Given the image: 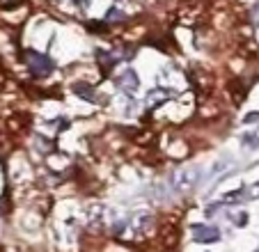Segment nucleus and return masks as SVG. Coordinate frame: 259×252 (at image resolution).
<instances>
[{
    "mask_svg": "<svg viewBox=\"0 0 259 252\" xmlns=\"http://www.w3.org/2000/svg\"><path fill=\"white\" fill-rule=\"evenodd\" d=\"M186 78H188V85L197 92V97H209L211 90H213V76H211L206 69L202 67H191V71H186Z\"/></svg>",
    "mask_w": 259,
    "mask_h": 252,
    "instance_id": "f257e3e1",
    "label": "nucleus"
},
{
    "mask_svg": "<svg viewBox=\"0 0 259 252\" xmlns=\"http://www.w3.org/2000/svg\"><path fill=\"white\" fill-rule=\"evenodd\" d=\"M202 179V170L197 167V165H188V167H181V170L175 172V177H172V184H175L177 190H191L195 188L197 184H200Z\"/></svg>",
    "mask_w": 259,
    "mask_h": 252,
    "instance_id": "f03ea898",
    "label": "nucleus"
},
{
    "mask_svg": "<svg viewBox=\"0 0 259 252\" xmlns=\"http://www.w3.org/2000/svg\"><path fill=\"white\" fill-rule=\"evenodd\" d=\"M23 60H25V64H28L30 71H32L34 76H39V78H46L51 71H53V62H51L49 55L37 53V51H32V49L25 51Z\"/></svg>",
    "mask_w": 259,
    "mask_h": 252,
    "instance_id": "7ed1b4c3",
    "label": "nucleus"
},
{
    "mask_svg": "<svg viewBox=\"0 0 259 252\" xmlns=\"http://www.w3.org/2000/svg\"><path fill=\"white\" fill-rule=\"evenodd\" d=\"M131 232L138 234V236H145V234H149V229H152L154 225V216L147 214V211H138L136 216L131 218Z\"/></svg>",
    "mask_w": 259,
    "mask_h": 252,
    "instance_id": "20e7f679",
    "label": "nucleus"
},
{
    "mask_svg": "<svg viewBox=\"0 0 259 252\" xmlns=\"http://www.w3.org/2000/svg\"><path fill=\"white\" fill-rule=\"evenodd\" d=\"M227 94H230L234 106H241V103L248 99V85H245L241 78H234V80L227 82Z\"/></svg>",
    "mask_w": 259,
    "mask_h": 252,
    "instance_id": "39448f33",
    "label": "nucleus"
},
{
    "mask_svg": "<svg viewBox=\"0 0 259 252\" xmlns=\"http://www.w3.org/2000/svg\"><path fill=\"white\" fill-rule=\"evenodd\" d=\"M218 236H220V232L215 227H211V225H195L193 227V238L197 243H215Z\"/></svg>",
    "mask_w": 259,
    "mask_h": 252,
    "instance_id": "423d86ee",
    "label": "nucleus"
},
{
    "mask_svg": "<svg viewBox=\"0 0 259 252\" xmlns=\"http://www.w3.org/2000/svg\"><path fill=\"white\" fill-rule=\"evenodd\" d=\"M115 82H117L124 92H133V90H138V85H140V78H138V73L133 71V69H126V71L119 73Z\"/></svg>",
    "mask_w": 259,
    "mask_h": 252,
    "instance_id": "0eeeda50",
    "label": "nucleus"
},
{
    "mask_svg": "<svg viewBox=\"0 0 259 252\" xmlns=\"http://www.w3.org/2000/svg\"><path fill=\"white\" fill-rule=\"evenodd\" d=\"M200 5H186L179 10V23L181 25H195L197 21H200Z\"/></svg>",
    "mask_w": 259,
    "mask_h": 252,
    "instance_id": "6e6552de",
    "label": "nucleus"
},
{
    "mask_svg": "<svg viewBox=\"0 0 259 252\" xmlns=\"http://www.w3.org/2000/svg\"><path fill=\"white\" fill-rule=\"evenodd\" d=\"M172 99V92L165 88H156V90H149V94H147V106L149 108H156L161 106V103L170 101Z\"/></svg>",
    "mask_w": 259,
    "mask_h": 252,
    "instance_id": "1a4fd4ad",
    "label": "nucleus"
},
{
    "mask_svg": "<svg viewBox=\"0 0 259 252\" xmlns=\"http://www.w3.org/2000/svg\"><path fill=\"white\" fill-rule=\"evenodd\" d=\"M71 90H73L76 97L85 99V101H94V88L90 85V82H73Z\"/></svg>",
    "mask_w": 259,
    "mask_h": 252,
    "instance_id": "9d476101",
    "label": "nucleus"
},
{
    "mask_svg": "<svg viewBox=\"0 0 259 252\" xmlns=\"http://www.w3.org/2000/svg\"><path fill=\"white\" fill-rule=\"evenodd\" d=\"M94 58H97V62H99V67H101V71L108 76V73H110V69H113V62H115L113 55H108L106 51L99 49L97 53H94Z\"/></svg>",
    "mask_w": 259,
    "mask_h": 252,
    "instance_id": "9b49d317",
    "label": "nucleus"
},
{
    "mask_svg": "<svg viewBox=\"0 0 259 252\" xmlns=\"http://www.w3.org/2000/svg\"><path fill=\"white\" fill-rule=\"evenodd\" d=\"M133 140H136L138 145L147 147L149 142H154V133L149 131V129H140V131H133Z\"/></svg>",
    "mask_w": 259,
    "mask_h": 252,
    "instance_id": "f8f14e48",
    "label": "nucleus"
},
{
    "mask_svg": "<svg viewBox=\"0 0 259 252\" xmlns=\"http://www.w3.org/2000/svg\"><path fill=\"white\" fill-rule=\"evenodd\" d=\"M239 197H243V188L234 190V193H227L225 197H223V202H225V204H232V202H239Z\"/></svg>",
    "mask_w": 259,
    "mask_h": 252,
    "instance_id": "ddd939ff",
    "label": "nucleus"
},
{
    "mask_svg": "<svg viewBox=\"0 0 259 252\" xmlns=\"http://www.w3.org/2000/svg\"><path fill=\"white\" fill-rule=\"evenodd\" d=\"M23 5V0H0V7L3 10H16V7Z\"/></svg>",
    "mask_w": 259,
    "mask_h": 252,
    "instance_id": "4468645a",
    "label": "nucleus"
},
{
    "mask_svg": "<svg viewBox=\"0 0 259 252\" xmlns=\"http://www.w3.org/2000/svg\"><path fill=\"white\" fill-rule=\"evenodd\" d=\"M124 19H126V16H124L119 10H110V12H108V21H124Z\"/></svg>",
    "mask_w": 259,
    "mask_h": 252,
    "instance_id": "2eb2a0df",
    "label": "nucleus"
},
{
    "mask_svg": "<svg viewBox=\"0 0 259 252\" xmlns=\"http://www.w3.org/2000/svg\"><path fill=\"white\" fill-rule=\"evenodd\" d=\"M239 227H245V223H248V214H239L236 216V220H234Z\"/></svg>",
    "mask_w": 259,
    "mask_h": 252,
    "instance_id": "dca6fc26",
    "label": "nucleus"
},
{
    "mask_svg": "<svg viewBox=\"0 0 259 252\" xmlns=\"http://www.w3.org/2000/svg\"><path fill=\"white\" fill-rule=\"evenodd\" d=\"M252 21H254V25H259V3L252 7Z\"/></svg>",
    "mask_w": 259,
    "mask_h": 252,
    "instance_id": "f3484780",
    "label": "nucleus"
},
{
    "mask_svg": "<svg viewBox=\"0 0 259 252\" xmlns=\"http://www.w3.org/2000/svg\"><path fill=\"white\" fill-rule=\"evenodd\" d=\"M5 82H7V76H5V69H3V64H0V90L5 88Z\"/></svg>",
    "mask_w": 259,
    "mask_h": 252,
    "instance_id": "a211bd4d",
    "label": "nucleus"
},
{
    "mask_svg": "<svg viewBox=\"0 0 259 252\" xmlns=\"http://www.w3.org/2000/svg\"><path fill=\"white\" fill-rule=\"evenodd\" d=\"M259 119V112H250V115H245V121H248V124H250V121H257Z\"/></svg>",
    "mask_w": 259,
    "mask_h": 252,
    "instance_id": "6ab92c4d",
    "label": "nucleus"
},
{
    "mask_svg": "<svg viewBox=\"0 0 259 252\" xmlns=\"http://www.w3.org/2000/svg\"><path fill=\"white\" fill-rule=\"evenodd\" d=\"M73 3H76L78 7H83V10H88L90 7V0H73Z\"/></svg>",
    "mask_w": 259,
    "mask_h": 252,
    "instance_id": "aec40b11",
    "label": "nucleus"
},
{
    "mask_svg": "<svg viewBox=\"0 0 259 252\" xmlns=\"http://www.w3.org/2000/svg\"><path fill=\"white\" fill-rule=\"evenodd\" d=\"M254 193H257V195H259V184H257V188H254Z\"/></svg>",
    "mask_w": 259,
    "mask_h": 252,
    "instance_id": "412c9836",
    "label": "nucleus"
},
{
    "mask_svg": "<svg viewBox=\"0 0 259 252\" xmlns=\"http://www.w3.org/2000/svg\"><path fill=\"white\" fill-rule=\"evenodd\" d=\"M254 252H259V250H254Z\"/></svg>",
    "mask_w": 259,
    "mask_h": 252,
    "instance_id": "4be33fe9",
    "label": "nucleus"
}]
</instances>
